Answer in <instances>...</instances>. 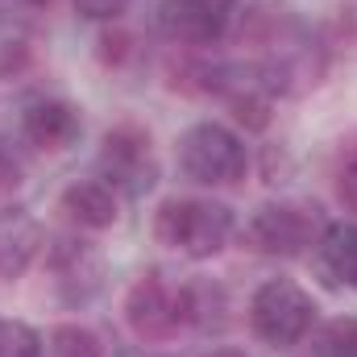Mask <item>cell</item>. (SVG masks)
<instances>
[{
  "instance_id": "7402d4cb",
  "label": "cell",
  "mask_w": 357,
  "mask_h": 357,
  "mask_svg": "<svg viewBox=\"0 0 357 357\" xmlns=\"http://www.w3.org/2000/svg\"><path fill=\"white\" fill-rule=\"evenodd\" d=\"M50 0H0V17H8V25H21L29 17H38Z\"/></svg>"
},
{
  "instance_id": "4fadbf2b",
  "label": "cell",
  "mask_w": 357,
  "mask_h": 357,
  "mask_svg": "<svg viewBox=\"0 0 357 357\" xmlns=\"http://www.w3.org/2000/svg\"><path fill=\"white\" fill-rule=\"evenodd\" d=\"M42 254V225L25 208L0 212V278H21Z\"/></svg>"
},
{
  "instance_id": "ba28073f",
  "label": "cell",
  "mask_w": 357,
  "mask_h": 357,
  "mask_svg": "<svg viewBox=\"0 0 357 357\" xmlns=\"http://www.w3.org/2000/svg\"><path fill=\"white\" fill-rule=\"evenodd\" d=\"M46 262H50V274H54L59 299L71 303V307L91 303L104 291V282H108L104 254L84 237H54V245L46 250Z\"/></svg>"
},
{
  "instance_id": "30bf717a",
  "label": "cell",
  "mask_w": 357,
  "mask_h": 357,
  "mask_svg": "<svg viewBox=\"0 0 357 357\" xmlns=\"http://www.w3.org/2000/svg\"><path fill=\"white\" fill-rule=\"evenodd\" d=\"M84 116L67 96H29L21 104V137L42 154H63L79 142Z\"/></svg>"
},
{
  "instance_id": "9c48e42d",
  "label": "cell",
  "mask_w": 357,
  "mask_h": 357,
  "mask_svg": "<svg viewBox=\"0 0 357 357\" xmlns=\"http://www.w3.org/2000/svg\"><path fill=\"white\" fill-rule=\"evenodd\" d=\"M237 0H162L158 25L178 46H216L233 25Z\"/></svg>"
},
{
  "instance_id": "277c9868",
  "label": "cell",
  "mask_w": 357,
  "mask_h": 357,
  "mask_svg": "<svg viewBox=\"0 0 357 357\" xmlns=\"http://www.w3.org/2000/svg\"><path fill=\"white\" fill-rule=\"evenodd\" d=\"M312 320H316V303L295 278H266L250 299V328L270 349L299 345Z\"/></svg>"
},
{
  "instance_id": "9a60e30c",
  "label": "cell",
  "mask_w": 357,
  "mask_h": 357,
  "mask_svg": "<svg viewBox=\"0 0 357 357\" xmlns=\"http://www.w3.org/2000/svg\"><path fill=\"white\" fill-rule=\"evenodd\" d=\"M312 357H357V316H337L316 333Z\"/></svg>"
},
{
  "instance_id": "3957f363",
  "label": "cell",
  "mask_w": 357,
  "mask_h": 357,
  "mask_svg": "<svg viewBox=\"0 0 357 357\" xmlns=\"http://www.w3.org/2000/svg\"><path fill=\"white\" fill-rule=\"evenodd\" d=\"M178 171L199 187H233L250 171V150L229 125L195 121L178 137Z\"/></svg>"
},
{
  "instance_id": "2e32d148",
  "label": "cell",
  "mask_w": 357,
  "mask_h": 357,
  "mask_svg": "<svg viewBox=\"0 0 357 357\" xmlns=\"http://www.w3.org/2000/svg\"><path fill=\"white\" fill-rule=\"evenodd\" d=\"M42 354H46V341L33 324L0 316V357H42Z\"/></svg>"
},
{
  "instance_id": "52a82bcc",
  "label": "cell",
  "mask_w": 357,
  "mask_h": 357,
  "mask_svg": "<svg viewBox=\"0 0 357 357\" xmlns=\"http://www.w3.org/2000/svg\"><path fill=\"white\" fill-rule=\"evenodd\" d=\"M125 324L137 341H171L183 328V299L178 287L158 270L142 274L125 295Z\"/></svg>"
},
{
  "instance_id": "e0dca14e",
  "label": "cell",
  "mask_w": 357,
  "mask_h": 357,
  "mask_svg": "<svg viewBox=\"0 0 357 357\" xmlns=\"http://www.w3.org/2000/svg\"><path fill=\"white\" fill-rule=\"evenodd\" d=\"M29 63V42L21 33V25H4L0 29V75H13Z\"/></svg>"
},
{
  "instance_id": "d6986e66",
  "label": "cell",
  "mask_w": 357,
  "mask_h": 357,
  "mask_svg": "<svg viewBox=\"0 0 357 357\" xmlns=\"http://www.w3.org/2000/svg\"><path fill=\"white\" fill-rule=\"evenodd\" d=\"M100 59L112 63V67H121L125 59H133V33H125V29L100 33Z\"/></svg>"
},
{
  "instance_id": "603a6c76",
  "label": "cell",
  "mask_w": 357,
  "mask_h": 357,
  "mask_svg": "<svg viewBox=\"0 0 357 357\" xmlns=\"http://www.w3.org/2000/svg\"><path fill=\"white\" fill-rule=\"evenodd\" d=\"M204 357H245V354H241V349H229V345H225V349H208Z\"/></svg>"
},
{
  "instance_id": "7c38bea8",
  "label": "cell",
  "mask_w": 357,
  "mask_h": 357,
  "mask_svg": "<svg viewBox=\"0 0 357 357\" xmlns=\"http://www.w3.org/2000/svg\"><path fill=\"white\" fill-rule=\"evenodd\" d=\"M316 270L328 287H345L357 291V225L354 220H333L324 225L320 241L312 245Z\"/></svg>"
},
{
  "instance_id": "8992f818",
  "label": "cell",
  "mask_w": 357,
  "mask_h": 357,
  "mask_svg": "<svg viewBox=\"0 0 357 357\" xmlns=\"http://www.w3.org/2000/svg\"><path fill=\"white\" fill-rule=\"evenodd\" d=\"M208 96H216L241 129L250 133L270 129L274 88H270L262 63H208Z\"/></svg>"
},
{
  "instance_id": "6da1fadb",
  "label": "cell",
  "mask_w": 357,
  "mask_h": 357,
  "mask_svg": "<svg viewBox=\"0 0 357 357\" xmlns=\"http://www.w3.org/2000/svg\"><path fill=\"white\" fill-rule=\"evenodd\" d=\"M237 233V212L225 199H162L154 212V237L191 262L216 258Z\"/></svg>"
},
{
  "instance_id": "8fae6325",
  "label": "cell",
  "mask_w": 357,
  "mask_h": 357,
  "mask_svg": "<svg viewBox=\"0 0 357 357\" xmlns=\"http://www.w3.org/2000/svg\"><path fill=\"white\" fill-rule=\"evenodd\" d=\"M59 208H63V216H67L75 229L104 233V229H112L116 216H121V195H116L100 175H88V178H75V183L63 187Z\"/></svg>"
},
{
  "instance_id": "7a4b0ae2",
  "label": "cell",
  "mask_w": 357,
  "mask_h": 357,
  "mask_svg": "<svg viewBox=\"0 0 357 357\" xmlns=\"http://www.w3.org/2000/svg\"><path fill=\"white\" fill-rule=\"evenodd\" d=\"M324 233V216L316 204H262L241 225V245L262 258H303Z\"/></svg>"
},
{
  "instance_id": "ffe728a7",
  "label": "cell",
  "mask_w": 357,
  "mask_h": 357,
  "mask_svg": "<svg viewBox=\"0 0 357 357\" xmlns=\"http://www.w3.org/2000/svg\"><path fill=\"white\" fill-rule=\"evenodd\" d=\"M337 199L345 204V212H357V146L345 154V162L337 171Z\"/></svg>"
},
{
  "instance_id": "5bb4252c",
  "label": "cell",
  "mask_w": 357,
  "mask_h": 357,
  "mask_svg": "<svg viewBox=\"0 0 357 357\" xmlns=\"http://www.w3.org/2000/svg\"><path fill=\"white\" fill-rule=\"evenodd\" d=\"M46 354L50 357H104V345L84 324H54L46 333Z\"/></svg>"
},
{
  "instance_id": "44dd1931",
  "label": "cell",
  "mask_w": 357,
  "mask_h": 357,
  "mask_svg": "<svg viewBox=\"0 0 357 357\" xmlns=\"http://www.w3.org/2000/svg\"><path fill=\"white\" fill-rule=\"evenodd\" d=\"M129 8V0H75V13L88 21H116Z\"/></svg>"
},
{
  "instance_id": "5b68a950",
  "label": "cell",
  "mask_w": 357,
  "mask_h": 357,
  "mask_svg": "<svg viewBox=\"0 0 357 357\" xmlns=\"http://www.w3.org/2000/svg\"><path fill=\"white\" fill-rule=\"evenodd\" d=\"M96 167L116 195H129V199H142L158 183V154L150 146V133L133 121H121L100 137Z\"/></svg>"
},
{
  "instance_id": "ac0fdd59",
  "label": "cell",
  "mask_w": 357,
  "mask_h": 357,
  "mask_svg": "<svg viewBox=\"0 0 357 357\" xmlns=\"http://www.w3.org/2000/svg\"><path fill=\"white\" fill-rule=\"evenodd\" d=\"M21 183H25V167H21V158H17V150L0 137V199L13 195Z\"/></svg>"
}]
</instances>
